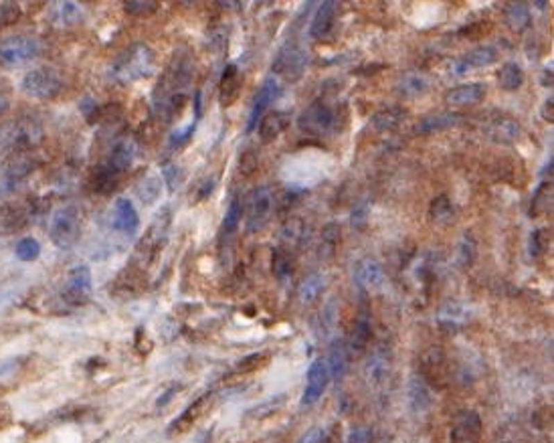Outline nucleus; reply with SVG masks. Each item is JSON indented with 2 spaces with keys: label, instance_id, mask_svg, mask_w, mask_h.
<instances>
[{
  "label": "nucleus",
  "instance_id": "nucleus-1",
  "mask_svg": "<svg viewBox=\"0 0 554 443\" xmlns=\"http://www.w3.org/2000/svg\"><path fill=\"white\" fill-rule=\"evenodd\" d=\"M154 71V53L144 43H136L128 47L114 63L112 75L119 83H132L152 75Z\"/></svg>",
  "mask_w": 554,
  "mask_h": 443
},
{
  "label": "nucleus",
  "instance_id": "nucleus-2",
  "mask_svg": "<svg viewBox=\"0 0 554 443\" xmlns=\"http://www.w3.org/2000/svg\"><path fill=\"white\" fill-rule=\"evenodd\" d=\"M41 55V43L35 37H8L0 41V65L8 69H19L33 63Z\"/></svg>",
  "mask_w": 554,
  "mask_h": 443
},
{
  "label": "nucleus",
  "instance_id": "nucleus-3",
  "mask_svg": "<svg viewBox=\"0 0 554 443\" xmlns=\"http://www.w3.org/2000/svg\"><path fill=\"white\" fill-rule=\"evenodd\" d=\"M81 235V215L75 207H61L51 217V231L49 237L59 249H69L77 243Z\"/></svg>",
  "mask_w": 554,
  "mask_h": 443
},
{
  "label": "nucleus",
  "instance_id": "nucleus-4",
  "mask_svg": "<svg viewBox=\"0 0 554 443\" xmlns=\"http://www.w3.org/2000/svg\"><path fill=\"white\" fill-rule=\"evenodd\" d=\"M274 192L269 187H257L247 194V215H245V227L249 233H257L265 227V223L271 217L274 210Z\"/></svg>",
  "mask_w": 554,
  "mask_h": 443
},
{
  "label": "nucleus",
  "instance_id": "nucleus-5",
  "mask_svg": "<svg viewBox=\"0 0 554 443\" xmlns=\"http://www.w3.org/2000/svg\"><path fill=\"white\" fill-rule=\"evenodd\" d=\"M61 77L59 73L51 67H37V69L28 71L23 77V92L31 97L37 99H51L61 92Z\"/></svg>",
  "mask_w": 554,
  "mask_h": 443
},
{
  "label": "nucleus",
  "instance_id": "nucleus-6",
  "mask_svg": "<svg viewBox=\"0 0 554 443\" xmlns=\"http://www.w3.org/2000/svg\"><path fill=\"white\" fill-rule=\"evenodd\" d=\"M308 65V55L298 43H287L279 49L276 61H274V71L281 75L287 81H298Z\"/></svg>",
  "mask_w": 554,
  "mask_h": 443
},
{
  "label": "nucleus",
  "instance_id": "nucleus-7",
  "mask_svg": "<svg viewBox=\"0 0 554 443\" xmlns=\"http://www.w3.org/2000/svg\"><path fill=\"white\" fill-rule=\"evenodd\" d=\"M332 124H334V112L324 101L310 103L298 116V128L308 136H322L332 128Z\"/></svg>",
  "mask_w": 554,
  "mask_h": 443
},
{
  "label": "nucleus",
  "instance_id": "nucleus-8",
  "mask_svg": "<svg viewBox=\"0 0 554 443\" xmlns=\"http://www.w3.org/2000/svg\"><path fill=\"white\" fill-rule=\"evenodd\" d=\"M92 292H93V285H92V271H90V267H87V265L73 267L69 271V278H67L65 292H63L65 302L71 303V306H83V303L90 302Z\"/></svg>",
  "mask_w": 554,
  "mask_h": 443
},
{
  "label": "nucleus",
  "instance_id": "nucleus-9",
  "mask_svg": "<svg viewBox=\"0 0 554 443\" xmlns=\"http://www.w3.org/2000/svg\"><path fill=\"white\" fill-rule=\"evenodd\" d=\"M484 423L476 411H462L451 425L449 442L451 443H480Z\"/></svg>",
  "mask_w": 554,
  "mask_h": 443
},
{
  "label": "nucleus",
  "instance_id": "nucleus-10",
  "mask_svg": "<svg viewBox=\"0 0 554 443\" xmlns=\"http://www.w3.org/2000/svg\"><path fill=\"white\" fill-rule=\"evenodd\" d=\"M330 383V373L326 367V360H314L308 369V376H305V387H303V395H301V405L310 407L316 401H320L324 395L326 387Z\"/></svg>",
  "mask_w": 554,
  "mask_h": 443
},
{
  "label": "nucleus",
  "instance_id": "nucleus-11",
  "mask_svg": "<svg viewBox=\"0 0 554 443\" xmlns=\"http://www.w3.org/2000/svg\"><path fill=\"white\" fill-rule=\"evenodd\" d=\"M39 128L28 122H10L0 128V146L2 148H24L37 140Z\"/></svg>",
  "mask_w": 554,
  "mask_h": 443
},
{
  "label": "nucleus",
  "instance_id": "nucleus-12",
  "mask_svg": "<svg viewBox=\"0 0 554 443\" xmlns=\"http://www.w3.org/2000/svg\"><path fill=\"white\" fill-rule=\"evenodd\" d=\"M281 94V85L277 83L276 77H267L259 92L255 94L253 106H251V114H249V122H247V132H253L255 126L259 124V119L265 116V110L274 103V99H277V95Z\"/></svg>",
  "mask_w": 554,
  "mask_h": 443
},
{
  "label": "nucleus",
  "instance_id": "nucleus-13",
  "mask_svg": "<svg viewBox=\"0 0 554 443\" xmlns=\"http://www.w3.org/2000/svg\"><path fill=\"white\" fill-rule=\"evenodd\" d=\"M354 281L362 292H376L385 283V269L376 259L364 257L354 267Z\"/></svg>",
  "mask_w": 554,
  "mask_h": 443
},
{
  "label": "nucleus",
  "instance_id": "nucleus-14",
  "mask_svg": "<svg viewBox=\"0 0 554 443\" xmlns=\"http://www.w3.org/2000/svg\"><path fill=\"white\" fill-rule=\"evenodd\" d=\"M140 227V217L132 201L128 199H117L116 205H114V229L117 233L126 235V237H132V235L138 231Z\"/></svg>",
  "mask_w": 554,
  "mask_h": 443
},
{
  "label": "nucleus",
  "instance_id": "nucleus-15",
  "mask_svg": "<svg viewBox=\"0 0 554 443\" xmlns=\"http://www.w3.org/2000/svg\"><path fill=\"white\" fill-rule=\"evenodd\" d=\"M407 403H409V409L415 415H423V413L429 411V407H431V389H429L427 381H423L421 376H413L409 381Z\"/></svg>",
  "mask_w": 554,
  "mask_h": 443
},
{
  "label": "nucleus",
  "instance_id": "nucleus-16",
  "mask_svg": "<svg viewBox=\"0 0 554 443\" xmlns=\"http://www.w3.org/2000/svg\"><path fill=\"white\" fill-rule=\"evenodd\" d=\"M391 373V358L387 352L383 350H376L364 365V376H367V383L370 387H380L387 383Z\"/></svg>",
  "mask_w": 554,
  "mask_h": 443
},
{
  "label": "nucleus",
  "instance_id": "nucleus-17",
  "mask_svg": "<svg viewBox=\"0 0 554 443\" xmlns=\"http://www.w3.org/2000/svg\"><path fill=\"white\" fill-rule=\"evenodd\" d=\"M498 61V51H496V47H478L473 49V51H469L467 55H463L462 59L458 61V65H455V73H467V71L471 69H482V67H487V65H492V63H496Z\"/></svg>",
  "mask_w": 554,
  "mask_h": 443
},
{
  "label": "nucleus",
  "instance_id": "nucleus-18",
  "mask_svg": "<svg viewBox=\"0 0 554 443\" xmlns=\"http://www.w3.org/2000/svg\"><path fill=\"white\" fill-rule=\"evenodd\" d=\"M487 136L496 144H514L522 136V126L512 117H498L487 126Z\"/></svg>",
  "mask_w": 554,
  "mask_h": 443
},
{
  "label": "nucleus",
  "instance_id": "nucleus-19",
  "mask_svg": "<svg viewBox=\"0 0 554 443\" xmlns=\"http://www.w3.org/2000/svg\"><path fill=\"white\" fill-rule=\"evenodd\" d=\"M460 122V114L455 112H439V114H429L423 119H419L413 128V132L419 136L425 134H435V132H443L447 128H453Z\"/></svg>",
  "mask_w": 554,
  "mask_h": 443
},
{
  "label": "nucleus",
  "instance_id": "nucleus-20",
  "mask_svg": "<svg viewBox=\"0 0 554 443\" xmlns=\"http://www.w3.org/2000/svg\"><path fill=\"white\" fill-rule=\"evenodd\" d=\"M336 10H338V6L334 0H328L318 6V10L314 12L312 24H310V37L312 39H322L332 31L334 21H336Z\"/></svg>",
  "mask_w": 554,
  "mask_h": 443
},
{
  "label": "nucleus",
  "instance_id": "nucleus-21",
  "mask_svg": "<svg viewBox=\"0 0 554 443\" xmlns=\"http://www.w3.org/2000/svg\"><path fill=\"white\" fill-rule=\"evenodd\" d=\"M485 87L482 83H467L453 87L445 94V101L455 108H465V106H476L484 99Z\"/></svg>",
  "mask_w": 554,
  "mask_h": 443
},
{
  "label": "nucleus",
  "instance_id": "nucleus-22",
  "mask_svg": "<svg viewBox=\"0 0 554 443\" xmlns=\"http://www.w3.org/2000/svg\"><path fill=\"white\" fill-rule=\"evenodd\" d=\"M285 128H287V114L285 112H269L257 124L259 140H261V144H271L281 136V132Z\"/></svg>",
  "mask_w": 554,
  "mask_h": 443
},
{
  "label": "nucleus",
  "instance_id": "nucleus-23",
  "mask_svg": "<svg viewBox=\"0 0 554 443\" xmlns=\"http://www.w3.org/2000/svg\"><path fill=\"white\" fill-rule=\"evenodd\" d=\"M429 77L421 71H409L405 73L398 83H396V92L401 97H407V99H413V97H419V95L427 94L429 92Z\"/></svg>",
  "mask_w": 554,
  "mask_h": 443
},
{
  "label": "nucleus",
  "instance_id": "nucleus-24",
  "mask_svg": "<svg viewBox=\"0 0 554 443\" xmlns=\"http://www.w3.org/2000/svg\"><path fill=\"white\" fill-rule=\"evenodd\" d=\"M471 318L469 306L462 302H445L437 310V320L447 328H460Z\"/></svg>",
  "mask_w": 554,
  "mask_h": 443
},
{
  "label": "nucleus",
  "instance_id": "nucleus-25",
  "mask_svg": "<svg viewBox=\"0 0 554 443\" xmlns=\"http://www.w3.org/2000/svg\"><path fill=\"white\" fill-rule=\"evenodd\" d=\"M348 365V352L344 340H332L330 342V349H328V360H326V367H328V373L330 378L334 381H340L344 373H346Z\"/></svg>",
  "mask_w": 554,
  "mask_h": 443
},
{
  "label": "nucleus",
  "instance_id": "nucleus-26",
  "mask_svg": "<svg viewBox=\"0 0 554 443\" xmlns=\"http://www.w3.org/2000/svg\"><path fill=\"white\" fill-rule=\"evenodd\" d=\"M405 117H407V110H403L401 106H389V108H383L380 112L374 114L372 126L378 132H393L403 124Z\"/></svg>",
  "mask_w": 554,
  "mask_h": 443
},
{
  "label": "nucleus",
  "instance_id": "nucleus-27",
  "mask_svg": "<svg viewBox=\"0 0 554 443\" xmlns=\"http://www.w3.org/2000/svg\"><path fill=\"white\" fill-rule=\"evenodd\" d=\"M506 23L514 33H524L532 24L530 8L524 2H512L506 8Z\"/></svg>",
  "mask_w": 554,
  "mask_h": 443
},
{
  "label": "nucleus",
  "instance_id": "nucleus-28",
  "mask_svg": "<svg viewBox=\"0 0 554 443\" xmlns=\"http://www.w3.org/2000/svg\"><path fill=\"white\" fill-rule=\"evenodd\" d=\"M370 334H372V326H370V318L367 314H362L356 324H354V332H352V340H350V352L352 354H362L370 342Z\"/></svg>",
  "mask_w": 554,
  "mask_h": 443
},
{
  "label": "nucleus",
  "instance_id": "nucleus-29",
  "mask_svg": "<svg viewBox=\"0 0 554 443\" xmlns=\"http://www.w3.org/2000/svg\"><path fill=\"white\" fill-rule=\"evenodd\" d=\"M453 217H455V209H453L449 197L441 194V197L431 201V205H429V221L433 225H447V223H451Z\"/></svg>",
  "mask_w": 554,
  "mask_h": 443
},
{
  "label": "nucleus",
  "instance_id": "nucleus-30",
  "mask_svg": "<svg viewBox=\"0 0 554 443\" xmlns=\"http://www.w3.org/2000/svg\"><path fill=\"white\" fill-rule=\"evenodd\" d=\"M338 243H340V227H338V223H328L322 229V239H320V247H318L320 259L326 261V259H332L336 256Z\"/></svg>",
  "mask_w": 554,
  "mask_h": 443
},
{
  "label": "nucleus",
  "instance_id": "nucleus-31",
  "mask_svg": "<svg viewBox=\"0 0 554 443\" xmlns=\"http://www.w3.org/2000/svg\"><path fill=\"white\" fill-rule=\"evenodd\" d=\"M498 83L506 92H516L524 83V71L518 63H506L498 71Z\"/></svg>",
  "mask_w": 554,
  "mask_h": 443
},
{
  "label": "nucleus",
  "instance_id": "nucleus-32",
  "mask_svg": "<svg viewBox=\"0 0 554 443\" xmlns=\"http://www.w3.org/2000/svg\"><path fill=\"white\" fill-rule=\"evenodd\" d=\"M239 90H241L239 71H237L235 65H229L223 73V79H221V99H223V103H233L235 97L239 95Z\"/></svg>",
  "mask_w": 554,
  "mask_h": 443
},
{
  "label": "nucleus",
  "instance_id": "nucleus-33",
  "mask_svg": "<svg viewBox=\"0 0 554 443\" xmlns=\"http://www.w3.org/2000/svg\"><path fill=\"white\" fill-rule=\"evenodd\" d=\"M324 292V278L320 274H312L305 280L301 281L298 287V296H300L301 303H314Z\"/></svg>",
  "mask_w": 554,
  "mask_h": 443
},
{
  "label": "nucleus",
  "instance_id": "nucleus-34",
  "mask_svg": "<svg viewBox=\"0 0 554 443\" xmlns=\"http://www.w3.org/2000/svg\"><path fill=\"white\" fill-rule=\"evenodd\" d=\"M271 271L279 281L287 280L294 271V256L283 247L276 249L271 256Z\"/></svg>",
  "mask_w": 554,
  "mask_h": 443
},
{
  "label": "nucleus",
  "instance_id": "nucleus-35",
  "mask_svg": "<svg viewBox=\"0 0 554 443\" xmlns=\"http://www.w3.org/2000/svg\"><path fill=\"white\" fill-rule=\"evenodd\" d=\"M551 207H553V181H544L532 199L530 215L532 217L544 215V212H548Z\"/></svg>",
  "mask_w": 554,
  "mask_h": 443
},
{
  "label": "nucleus",
  "instance_id": "nucleus-36",
  "mask_svg": "<svg viewBox=\"0 0 554 443\" xmlns=\"http://www.w3.org/2000/svg\"><path fill=\"white\" fill-rule=\"evenodd\" d=\"M443 352L439 349H429L423 356H421V367H423V373L425 376L429 374H437V376H443ZM423 376V378H425Z\"/></svg>",
  "mask_w": 554,
  "mask_h": 443
},
{
  "label": "nucleus",
  "instance_id": "nucleus-37",
  "mask_svg": "<svg viewBox=\"0 0 554 443\" xmlns=\"http://www.w3.org/2000/svg\"><path fill=\"white\" fill-rule=\"evenodd\" d=\"M283 403H285V395L271 396V399H267L265 403L255 405L251 411H247V417H249V419H265V417H269V415L277 413V411L281 409Z\"/></svg>",
  "mask_w": 554,
  "mask_h": 443
},
{
  "label": "nucleus",
  "instance_id": "nucleus-38",
  "mask_svg": "<svg viewBox=\"0 0 554 443\" xmlns=\"http://www.w3.org/2000/svg\"><path fill=\"white\" fill-rule=\"evenodd\" d=\"M243 219V207H241V201L235 197L227 209L225 215V221H223V237H231L237 229H239V223Z\"/></svg>",
  "mask_w": 554,
  "mask_h": 443
},
{
  "label": "nucleus",
  "instance_id": "nucleus-39",
  "mask_svg": "<svg viewBox=\"0 0 554 443\" xmlns=\"http://www.w3.org/2000/svg\"><path fill=\"white\" fill-rule=\"evenodd\" d=\"M55 15H57V21L63 24H77L81 23V19H83V12H81V8L75 2L57 4L55 6Z\"/></svg>",
  "mask_w": 554,
  "mask_h": 443
},
{
  "label": "nucleus",
  "instance_id": "nucleus-40",
  "mask_svg": "<svg viewBox=\"0 0 554 443\" xmlns=\"http://www.w3.org/2000/svg\"><path fill=\"white\" fill-rule=\"evenodd\" d=\"M160 181L156 178V176H148V178H144L142 183L138 185V188H136V192H138V197L142 199V203H146V205H152L158 197H160Z\"/></svg>",
  "mask_w": 554,
  "mask_h": 443
},
{
  "label": "nucleus",
  "instance_id": "nucleus-41",
  "mask_svg": "<svg viewBox=\"0 0 554 443\" xmlns=\"http://www.w3.org/2000/svg\"><path fill=\"white\" fill-rule=\"evenodd\" d=\"M476 253H478V247H476L473 237L469 233L463 235V239L460 241V247H458V263H460L462 267L471 265L473 259H476Z\"/></svg>",
  "mask_w": 554,
  "mask_h": 443
},
{
  "label": "nucleus",
  "instance_id": "nucleus-42",
  "mask_svg": "<svg viewBox=\"0 0 554 443\" xmlns=\"http://www.w3.org/2000/svg\"><path fill=\"white\" fill-rule=\"evenodd\" d=\"M303 233H305V229H303V221H301V219H292V221H287V223L283 225V229H281V237H283V241H285L287 245H298V243H301Z\"/></svg>",
  "mask_w": 554,
  "mask_h": 443
},
{
  "label": "nucleus",
  "instance_id": "nucleus-43",
  "mask_svg": "<svg viewBox=\"0 0 554 443\" xmlns=\"http://www.w3.org/2000/svg\"><path fill=\"white\" fill-rule=\"evenodd\" d=\"M39 253H41V245L33 237H24V239L19 241V245H17V257L21 261H33V259L39 257Z\"/></svg>",
  "mask_w": 554,
  "mask_h": 443
},
{
  "label": "nucleus",
  "instance_id": "nucleus-44",
  "mask_svg": "<svg viewBox=\"0 0 554 443\" xmlns=\"http://www.w3.org/2000/svg\"><path fill=\"white\" fill-rule=\"evenodd\" d=\"M201 405H203V399H196V401H194V403H192V405L186 409L181 417H176V419H174L172 427H170V431H185L190 423H194L196 415H199V411H201Z\"/></svg>",
  "mask_w": 554,
  "mask_h": 443
},
{
  "label": "nucleus",
  "instance_id": "nucleus-45",
  "mask_svg": "<svg viewBox=\"0 0 554 443\" xmlns=\"http://www.w3.org/2000/svg\"><path fill=\"white\" fill-rule=\"evenodd\" d=\"M546 243H548V231L546 227H540L530 235V256L540 257L546 249Z\"/></svg>",
  "mask_w": 554,
  "mask_h": 443
},
{
  "label": "nucleus",
  "instance_id": "nucleus-46",
  "mask_svg": "<svg viewBox=\"0 0 554 443\" xmlns=\"http://www.w3.org/2000/svg\"><path fill=\"white\" fill-rule=\"evenodd\" d=\"M19 17H21V8H19V4H12V2L0 4V28L17 23Z\"/></svg>",
  "mask_w": 554,
  "mask_h": 443
},
{
  "label": "nucleus",
  "instance_id": "nucleus-47",
  "mask_svg": "<svg viewBox=\"0 0 554 443\" xmlns=\"http://www.w3.org/2000/svg\"><path fill=\"white\" fill-rule=\"evenodd\" d=\"M346 443H372V429L367 425H356L350 429Z\"/></svg>",
  "mask_w": 554,
  "mask_h": 443
},
{
  "label": "nucleus",
  "instance_id": "nucleus-48",
  "mask_svg": "<svg viewBox=\"0 0 554 443\" xmlns=\"http://www.w3.org/2000/svg\"><path fill=\"white\" fill-rule=\"evenodd\" d=\"M126 10L134 17H144V15H150L156 10V4L154 2H128L126 4Z\"/></svg>",
  "mask_w": 554,
  "mask_h": 443
},
{
  "label": "nucleus",
  "instance_id": "nucleus-49",
  "mask_svg": "<svg viewBox=\"0 0 554 443\" xmlns=\"http://www.w3.org/2000/svg\"><path fill=\"white\" fill-rule=\"evenodd\" d=\"M324 440H326V431L322 427H312L301 435L298 443H324Z\"/></svg>",
  "mask_w": 554,
  "mask_h": 443
},
{
  "label": "nucleus",
  "instance_id": "nucleus-50",
  "mask_svg": "<svg viewBox=\"0 0 554 443\" xmlns=\"http://www.w3.org/2000/svg\"><path fill=\"white\" fill-rule=\"evenodd\" d=\"M367 219H369L367 205H360V207H356V209L352 210V219H350V223H352L354 229H362L364 223H367Z\"/></svg>",
  "mask_w": 554,
  "mask_h": 443
},
{
  "label": "nucleus",
  "instance_id": "nucleus-51",
  "mask_svg": "<svg viewBox=\"0 0 554 443\" xmlns=\"http://www.w3.org/2000/svg\"><path fill=\"white\" fill-rule=\"evenodd\" d=\"M162 174H164V178H166V185H168V188L170 190H174V188L178 187V168L176 166H172V164H166L164 166V170H162Z\"/></svg>",
  "mask_w": 554,
  "mask_h": 443
},
{
  "label": "nucleus",
  "instance_id": "nucleus-52",
  "mask_svg": "<svg viewBox=\"0 0 554 443\" xmlns=\"http://www.w3.org/2000/svg\"><path fill=\"white\" fill-rule=\"evenodd\" d=\"M192 132H194V122L190 124V126H186V128H183V130H176L174 134H172V138H170V144L172 146H181V144H185L190 136H192Z\"/></svg>",
  "mask_w": 554,
  "mask_h": 443
},
{
  "label": "nucleus",
  "instance_id": "nucleus-53",
  "mask_svg": "<svg viewBox=\"0 0 554 443\" xmlns=\"http://www.w3.org/2000/svg\"><path fill=\"white\" fill-rule=\"evenodd\" d=\"M241 172L243 174H253L255 170H257V158H255V154H245L243 158H241Z\"/></svg>",
  "mask_w": 554,
  "mask_h": 443
},
{
  "label": "nucleus",
  "instance_id": "nucleus-54",
  "mask_svg": "<svg viewBox=\"0 0 554 443\" xmlns=\"http://www.w3.org/2000/svg\"><path fill=\"white\" fill-rule=\"evenodd\" d=\"M265 360V354H253V356H247L245 360L239 362V369L241 371H249V369H255L257 365H261Z\"/></svg>",
  "mask_w": 554,
  "mask_h": 443
},
{
  "label": "nucleus",
  "instance_id": "nucleus-55",
  "mask_svg": "<svg viewBox=\"0 0 554 443\" xmlns=\"http://www.w3.org/2000/svg\"><path fill=\"white\" fill-rule=\"evenodd\" d=\"M554 99L553 97H548L546 101H544V106H542V117L546 119V122H553L554 119Z\"/></svg>",
  "mask_w": 554,
  "mask_h": 443
},
{
  "label": "nucleus",
  "instance_id": "nucleus-56",
  "mask_svg": "<svg viewBox=\"0 0 554 443\" xmlns=\"http://www.w3.org/2000/svg\"><path fill=\"white\" fill-rule=\"evenodd\" d=\"M10 423V409L8 405H0V429Z\"/></svg>",
  "mask_w": 554,
  "mask_h": 443
},
{
  "label": "nucleus",
  "instance_id": "nucleus-57",
  "mask_svg": "<svg viewBox=\"0 0 554 443\" xmlns=\"http://www.w3.org/2000/svg\"><path fill=\"white\" fill-rule=\"evenodd\" d=\"M212 188H215V183H212V181H208L207 185H205V188L201 190V199H207V194L210 192V190H212Z\"/></svg>",
  "mask_w": 554,
  "mask_h": 443
},
{
  "label": "nucleus",
  "instance_id": "nucleus-58",
  "mask_svg": "<svg viewBox=\"0 0 554 443\" xmlns=\"http://www.w3.org/2000/svg\"><path fill=\"white\" fill-rule=\"evenodd\" d=\"M6 108H8V101H6V97H0V114H2Z\"/></svg>",
  "mask_w": 554,
  "mask_h": 443
}]
</instances>
